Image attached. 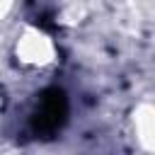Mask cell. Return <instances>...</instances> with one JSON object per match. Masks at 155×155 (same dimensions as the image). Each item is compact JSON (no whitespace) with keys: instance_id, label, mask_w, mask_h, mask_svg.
I'll use <instances>...</instances> for the list:
<instances>
[{"instance_id":"obj_1","label":"cell","mask_w":155,"mask_h":155,"mask_svg":"<svg viewBox=\"0 0 155 155\" xmlns=\"http://www.w3.org/2000/svg\"><path fill=\"white\" fill-rule=\"evenodd\" d=\"M12 56L24 70H46L58 61V46L44 27L24 24L12 41Z\"/></svg>"},{"instance_id":"obj_3","label":"cell","mask_w":155,"mask_h":155,"mask_svg":"<svg viewBox=\"0 0 155 155\" xmlns=\"http://www.w3.org/2000/svg\"><path fill=\"white\" fill-rule=\"evenodd\" d=\"M12 7H15V0H0V22L12 12Z\"/></svg>"},{"instance_id":"obj_2","label":"cell","mask_w":155,"mask_h":155,"mask_svg":"<svg viewBox=\"0 0 155 155\" xmlns=\"http://www.w3.org/2000/svg\"><path fill=\"white\" fill-rule=\"evenodd\" d=\"M128 128L136 140V148L145 155L155 150V107L150 99H140L128 116Z\"/></svg>"}]
</instances>
